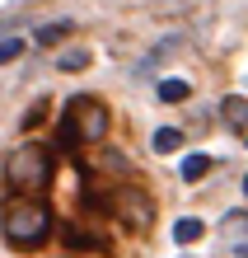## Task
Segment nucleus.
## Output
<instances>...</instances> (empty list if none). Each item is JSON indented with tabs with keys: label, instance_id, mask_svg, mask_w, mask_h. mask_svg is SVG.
<instances>
[{
	"label": "nucleus",
	"instance_id": "2",
	"mask_svg": "<svg viewBox=\"0 0 248 258\" xmlns=\"http://www.w3.org/2000/svg\"><path fill=\"white\" fill-rule=\"evenodd\" d=\"M108 127H113V113H108V103L94 99V94H75L66 99V117H61L56 127V146L61 150H75V146H99Z\"/></svg>",
	"mask_w": 248,
	"mask_h": 258
},
{
	"label": "nucleus",
	"instance_id": "10",
	"mask_svg": "<svg viewBox=\"0 0 248 258\" xmlns=\"http://www.w3.org/2000/svg\"><path fill=\"white\" fill-rule=\"evenodd\" d=\"M56 66H61V71H85V66H89V52H85V47H70V52L56 56Z\"/></svg>",
	"mask_w": 248,
	"mask_h": 258
},
{
	"label": "nucleus",
	"instance_id": "11",
	"mask_svg": "<svg viewBox=\"0 0 248 258\" xmlns=\"http://www.w3.org/2000/svg\"><path fill=\"white\" fill-rule=\"evenodd\" d=\"M24 47H28L24 38H5V42H0V66H10V61H19V56H24Z\"/></svg>",
	"mask_w": 248,
	"mask_h": 258
},
{
	"label": "nucleus",
	"instance_id": "1",
	"mask_svg": "<svg viewBox=\"0 0 248 258\" xmlns=\"http://www.w3.org/2000/svg\"><path fill=\"white\" fill-rule=\"evenodd\" d=\"M0 230H5V239L14 249H42L52 239L56 230V216H52V207L42 202V197H24V192H14L5 207H0Z\"/></svg>",
	"mask_w": 248,
	"mask_h": 258
},
{
	"label": "nucleus",
	"instance_id": "12",
	"mask_svg": "<svg viewBox=\"0 0 248 258\" xmlns=\"http://www.w3.org/2000/svg\"><path fill=\"white\" fill-rule=\"evenodd\" d=\"M70 28H75L70 19H56V24H47V28H38V42H56V38H66Z\"/></svg>",
	"mask_w": 248,
	"mask_h": 258
},
{
	"label": "nucleus",
	"instance_id": "5",
	"mask_svg": "<svg viewBox=\"0 0 248 258\" xmlns=\"http://www.w3.org/2000/svg\"><path fill=\"white\" fill-rule=\"evenodd\" d=\"M220 113H225V122L234 127V132H248V99H239V94H229V99L220 103Z\"/></svg>",
	"mask_w": 248,
	"mask_h": 258
},
{
	"label": "nucleus",
	"instance_id": "13",
	"mask_svg": "<svg viewBox=\"0 0 248 258\" xmlns=\"http://www.w3.org/2000/svg\"><path fill=\"white\" fill-rule=\"evenodd\" d=\"M42 113H47V103H33V108H28V117H24V127H38Z\"/></svg>",
	"mask_w": 248,
	"mask_h": 258
},
{
	"label": "nucleus",
	"instance_id": "14",
	"mask_svg": "<svg viewBox=\"0 0 248 258\" xmlns=\"http://www.w3.org/2000/svg\"><path fill=\"white\" fill-rule=\"evenodd\" d=\"M243 197H248V174H243Z\"/></svg>",
	"mask_w": 248,
	"mask_h": 258
},
{
	"label": "nucleus",
	"instance_id": "8",
	"mask_svg": "<svg viewBox=\"0 0 248 258\" xmlns=\"http://www.w3.org/2000/svg\"><path fill=\"white\" fill-rule=\"evenodd\" d=\"M188 94H192L188 80H159V99H164V103H183Z\"/></svg>",
	"mask_w": 248,
	"mask_h": 258
},
{
	"label": "nucleus",
	"instance_id": "9",
	"mask_svg": "<svg viewBox=\"0 0 248 258\" xmlns=\"http://www.w3.org/2000/svg\"><path fill=\"white\" fill-rule=\"evenodd\" d=\"M178 146H183L178 127H159V132H154V150H159V155H169V150H178Z\"/></svg>",
	"mask_w": 248,
	"mask_h": 258
},
{
	"label": "nucleus",
	"instance_id": "3",
	"mask_svg": "<svg viewBox=\"0 0 248 258\" xmlns=\"http://www.w3.org/2000/svg\"><path fill=\"white\" fill-rule=\"evenodd\" d=\"M52 169H56V150L28 141L19 150H10V160H5V188L33 197V192H42L52 183Z\"/></svg>",
	"mask_w": 248,
	"mask_h": 258
},
{
	"label": "nucleus",
	"instance_id": "7",
	"mask_svg": "<svg viewBox=\"0 0 248 258\" xmlns=\"http://www.w3.org/2000/svg\"><path fill=\"white\" fill-rule=\"evenodd\" d=\"M211 174V155H188L183 160V178L188 183H197V178H206Z\"/></svg>",
	"mask_w": 248,
	"mask_h": 258
},
{
	"label": "nucleus",
	"instance_id": "4",
	"mask_svg": "<svg viewBox=\"0 0 248 258\" xmlns=\"http://www.w3.org/2000/svg\"><path fill=\"white\" fill-rule=\"evenodd\" d=\"M99 207H108L127 230H150V225H154V197L145 188H136V183L113 188L108 197H99Z\"/></svg>",
	"mask_w": 248,
	"mask_h": 258
},
{
	"label": "nucleus",
	"instance_id": "6",
	"mask_svg": "<svg viewBox=\"0 0 248 258\" xmlns=\"http://www.w3.org/2000/svg\"><path fill=\"white\" fill-rule=\"evenodd\" d=\"M201 235H206V225H201L197 216H183V221L174 225V239H178V244H197Z\"/></svg>",
	"mask_w": 248,
	"mask_h": 258
},
{
	"label": "nucleus",
	"instance_id": "15",
	"mask_svg": "<svg viewBox=\"0 0 248 258\" xmlns=\"http://www.w3.org/2000/svg\"><path fill=\"white\" fill-rule=\"evenodd\" d=\"M239 258H248V244H243V249H239Z\"/></svg>",
	"mask_w": 248,
	"mask_h": 258
}]
</instances>
